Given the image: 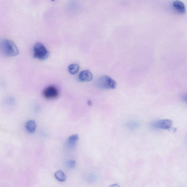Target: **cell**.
I'll list each match as a JSON object with an SVG mask.
<instances>
[{
  "instance_id": "obj_11",
  "label": "cell",
  "mask_w": 187,
  "mask_h": 187,
  "mask_svg": "<svg viewBox=\"0 0 187 187\" xmlns=\"http://www.w3.org/2000/svg\"><path fill=\"white\" fill-rule=\"evenodd\" d=\"M127 126L131 130H136L139 128L140 127V124L135 120H131L129 121L127 124Z\"/></svg>"
},
{
  "instance_id": "obj_9",
  "label": "cell",
  "mask_w": 187,
  "mask_h": 187,
  "mask_svg": "<svg viewBox=\"0 0 187 187\" xmlns=\"http://www.w3.org/2000/svg\"><path fill=\"white\" fill-rule=\"evenodd\" d=\"M55 177L57 180L60 182H65L66 180V175L61 170L58 171L55 173Z\"/></svg>"
},
{
  "instance_id": "obj_2",
  "label": "cell",
  "mask_w": 187,
  "mask_h": 187,
  "mask_svg": "<svg viewBox=\"0 0 187 187\" xmlns=\"http://www.w3.org/2000/svg\"><path fill=\"white\" fill-rule=\"evenodd\" d=\"M49 53L44 45L40 43H37L33 48V57L35 59L44 60L48 58Z\"/></svg>"
},
{
  "instance_id": "obj_16",
  "label": "cell",
  "mask_w": 187,
  "mask_h": 187,
  "mask_svg": "<svg viewBox=\"0 0 187 187\" xmlns=\"http://www.w3.org/2000/svg\"><path fill=\"white\" fill-rule=\"evenodd\" d=\"M51 1H55V0H51Z\"/></svg>"
},
{
  "instance_id": "obj_3",
  "label": "cell",
  "mask_w": 187,
  "mask_h": 187,
  "mask_svg": "<svg viewBox=\"0 0 187 187\" xmlns=\"http://www.w3.org/2000/svg\"><path fill=\"white\" fill-rule=\"evenodd\" d=\"M96 85L100 88L105 89H115L116 83L113 79L107 76L100 77L96 81Z\"/></svg>"
},
{
  "instance_id": "obj_14",
  "label": "cell",
  "mask_w": 187,
  "mask_h": 187,
  "mask_svg": "<svg viewBox=\"0 0 187 187\" xmlns=\"http://www.w3.org/2000/svg\"><path fill=\"white\" fill-rule=\"evenodd\" d=\"M181 99L182 101L184 102H186V95L185 94H184V95H183L181 97Z\"/></svg>"
},
{
  "instance_id": "obj_15",
  "label": "cell",
  "mask_w": 187,
  "mask_h": 187,
  "mask_svg": "<svg viewBox=\"0 0 187 187\" xmlns=\"http://www.w3.org/2000/svg\"><path fill=\"white\" fill-rule=\"evenodd\" d=\"M88 105L91 106L92 104L91 101H88Z\"/></svg>"
},
{
  "instance_id": "obj_5",
  "label": "cell",
  "mask_w": 187,
  "mask_h": 187,
  "mask_svg": "<svg viewBox=\"0 0 187 187\" xmlns=\"http://www.w3.org/2000/svg\"><path fill=\"white\" fill-rule=\"evenodd\" d=\"M172 125V121L169 119H163L153 122L152 126L155 128L169 130L171 129Z\"/></svg>"
},
{
  "instance_id": "obj_10",
  "label": "cell",
  "mask_w": 187,
  "mask_h": 187,
  "mask_svg": "<svg viewBox=\"0 0 187 187\" xmlns=\"http://www.w3.org/2000/svg\"><path fill=\"white\" fill-rule=\"evenodd\" d=\"M79 138V136L77 134H75L71 136L67 140L68 143L71 146H74L75 145Z\"/></svg>"
},
{
  "instance_id": "obj_8",
  "label": "cell",
  "mask_w": 187,
  "mask_h": 187,
  "mask_svg": "<svg viewBox=\"0 0 187 187\" xmlns=\"http://www.w3.org/2000/svg\"><path fill=\"white\" fill-rule=\"evenodd\" d=\"M26 129L29 133H33L35 132L36 128V124L34 120H31L27 122L25 125Z\"/></svg>"
},
{
  "instance_id": "obj_1",
  "label": "cell",
  "mask_w": 187,
  "mask_h": 187,
  "mask_svg": "<svg viewBox=\"0 0 187 187\" xmlns=\"http://www.w3.org/2000/svg\"><path fill=\"white\" fill-rule=\"evenodd\" d=\"M0 51L7 57H14L18 55L19 51L16 45L12 41L5 39L0 43Z\"/></svg>"
},
{
  "instance_id": "obj_4",
  "label": "cell",
  "mask_w": 187,
  "mask_h": 187,
  "mask_svg": "<svg viewBox=\"0 0 187 187\" xmlns=\"http://www.w3.org/2000/svg\"><path fill=\"white\" fill-rule=\"evenodd\" d=\"M59 92L54 86H50L43 90V95L46 99L52 100L56 99L59 96Z\"/></svg>"
},
{
  "instance_id": "obj_6",
  "label": "cell",
  "mask_w": 187,
  "mask_h": 187,
  "mask_svg": "<svg viewBox=\"0 0 187 187\" xmlns=\"http://www.w3.org/2000/svg\"><path fill=\"white\" fill-rule=\"evenodd\" d=\"M93 78V75L91 72L88 70H84L80 73L79 76V79L82 82L91 81Z\"/></svg>"
},
{
  "instance_id": "obj_13",
  "label": "cell",
  "mask_w": 187,
  "mask_h": 187,
  "mask_svg": "<svg viewBox=\"0 0 187 187\" xmlns=\"http://www.w3.org/2000/svg\"><path fill=\"white\" fill-rule=\"evenodd\" d=\"M76 165V162L74 160L69 161L67 163L68 166L71 169L74 168V167H75Z\"/></svg>"
},
{
  "instance_id": "obj_7",
  "label": "cell",
  "mask_w": 187,
  "mask_h": 187,
  "mask_svg": "<svg viewBox=\"0 0 187 187\" xmlns=\"http://www.w3.org/2000/svg\"><path fill=\"white\" fill-rule=\"evenodd\" d=\"M173 6L175 9L179 13L184 14L185 12V7L181 1L178 0L175 1L173 3Z\"/></svg>"
},
{
  "instance_id": "obj_12",
  "label": "cell",
  "mask_w": 187,
  "mask_h": 187,
  "mask_svg": "<svg viewBox=\"0 0 187 187\" xmlns=\"http://www.w3.org/2000/svg\"><path fill=\"white\" fill-rule=\"evenodd\" d=\"M68 69L69 72L71 74L74 75L78 72L79 70V67L78 64H72L68 67Z\"/></svg>"
}]
</instances>
